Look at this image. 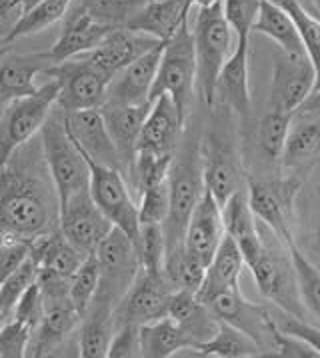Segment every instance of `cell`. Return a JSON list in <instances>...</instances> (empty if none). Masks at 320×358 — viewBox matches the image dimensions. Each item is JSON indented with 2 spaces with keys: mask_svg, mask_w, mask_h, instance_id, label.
Listing matches in <instances>:
<instances>
[{
  "mask_svg": "<svg viewBox=\"0 0 320 358\" xmlns=\"http://www.w3.org/2000/svg\"><path fill=\"white\" fill-rule=\"evenodd\" d=\"M214 2H219V0H187V4L189 6H196V8H203V6H210V4H214Z\"/></svg>",
  "mask_w": 320,
  "mask_h": 358,
  "instance_id": "obj_57",
  "label": "cell"
},
{
  "mask_svg": "<svg viewBox=\"0 0 320 358\" xmlns=\"http://www.w3.org/2000/svg\"><path fill=\"white\" fill-rule=\"evenodd\" d=\"M198 357H214V358H254L264 357L262 346L247 332L236 329L233 324L219 322V330L214 332L212 338H208L196 350Z\"/></svg>",
  "mask_w": 320,
  "mask_h": 358,
  "instance_id": "obj_35",
  "label": "cell"
},
{
  "mask_svg": "<svg viewBox=\"0 0 320 358\" xmlns=\"http://www.w3.org/2000/svg\"><path fill=\"white\" fill-rule=\"evenodd\" d=\"M196 343L175 318L162 316L140 327V357L170 358L182 350H194Z\"/></svg>",
  "mask_w": 320,
  "mask_h": 358,
  "instance_id": "obj_33",
  "label": "cell"
},
{
  "mask_svg": "<svg viewBox=\"0 0 320 358\" xmlns=\"http://www.w3.org/2000/svg\"><path fill=\"white\" fill-rule=\"evenodd\" d=\"M190 10L192 6L187 4V0H148L124 27L166 43L189 18Z\"/></svg>",
  "mask_w": 320,
  "mask_h": 358,
  "instance_id": "obj_29",
  "label": "cell"
},
{
  "mask_svg": "<svg viewBox=\"0 0 320 358\" xmlns=\"http://www.w3.org/2000/svg\"><path fill=\"white\" fill-rule=\"evenodd\" d=\"M32 329L29 324L8 318L0 327V358H22L29 357Z\"/></svg>",
  "mask_w": 320,
  "mask_h": 358,
  "instance_id": "obj_48",
  "label": "cell"
},
{
  "mask_svg": "<svg viewBox=\"0 0 320 358\" xmlns=\"http://www.w3.org/2000/svg\"><path fill=\"white\" fill-rule=\"evenodd\" d=\"M262 0H222V10L236 41L250 38L254 22L261 15Z\"/></svg>",
  "mask_w": 320,
  "mask_h": 358,
  "instance_id": "obj_46",
  "label": "cell"
},
{
  "mask_svg": "<svg viewBox=\"0 0 320 358\" xmlns=\"http://www.w3.org/2000/svg\"><path fill=\"white\" fill-rule=\"evenodd\" d=\"M96 258L101 264V287L96 296L118 306L140 271L136 244L126 232L115 227L96 248Z\"/></svg>",
  "mask_w": 320,
  "mask_h": 358,
  "instance_id": "obj_11",
  "label": "cell"
},
{
  "mask_svg": "<svg viewBox=\"0 0 320 358\" xmlns=\"http://www.w3.org/2000/svg\"><path fill=\"white\" fill-rule=\"evenodd\" d=\"M16 6H18V0H0V18L13 13Z\"/></svg>",
  "mask_w": 320,
  "mask_h": 358,
  "instance_id": "obj_56",
  "label": "cell"
},
{
  "mask_svg": "<svg viewBox=\"0 0 320 358\" xmlns=\"http://www.w3.org/2000/svg\"><path fill=\"white\" fill-rule=\"evenodd\" d=\"M88 166H90V182H88L90 196L99 204L102 213L108 216V220L117 229L126 232L136 244L140 238L138 204L132 201L122 171L96 164L92 160H88Z\"/></svg>",
  "mask_w": 320,
  "mask_h": 358,
  "instance_id": "obj_10",
  "label": "cell"
},
{
  "mask_svg": "<svg viewBox=\"0 0 320 358\" xmlns=\"http://www.w3.org/2000/svg\"><path fill=\"white\" fill-rule=\"evenodd\" d=\"M168 94L175 101L176 108L187 120L190 104L196 96V52H194V34L189 24V18L178 27L173 38L164 44V52L160 58L159 74L152 86L150 101Z\"/></svg>",
  "mask_w": 320,
  "mask_h": 358,
  "instance_id": "obj_6",
  "label": "cell"
},
{
  "mask_svg": "<svg viewBox=\"0 0 320 358\" xmlns=\"http://www.w3.org/2000/svg\"><path fill=\"white\" fill-rule=\"evenodd\" d=\"M117 306L110 301L94 296L78 327V355L82 358H106L117 330Z\"/></svg>",
  "mask_w": 320,
  "mask_h": 358,
  "instance_id": "obj_28",
  "label": "cell"
},
{
  "mask_svg": "<svg viewBox=\"0 0 320 358\" xmlns=\"http://www.w3.org/2000/svg\"><path fill=\"white\" fill-rule=\"evenodd\" d=\"M292 258V266L296 274L298 294L305 304L306 315H310L320 327V271L314 266V262L300 250L296 241H292L289 246Z\"/></svg>",
  "mask_w": 320,
  "mask_h": 358,
  "instance_id": "obj_38",
  "label": "cell"
},
{
  "mask_svg": "<svg viewBox=\"0 0 320 358\" xmlns=\"http://www.w3.org/2000/svg\"><path fill=\"white\" fill-rule=\"evenodd\" d=\"M30 257V244L0 238V285Z\"/></svg>",
  "mask_w": 320,
  "mask_h": 358,
  "instance_id": "obj_52",
  "label": "cell"
},
{
  "mask_svg": "<svg viewBox=\"0 0 320 358\" xmlns=\"http://www.w3.org/2000/svg\"><path fill=\"white\" fill-rule=\"evenodd\" d=\"M44 315L32 332L29 357H48L80 327L82 316L74 308L71 292H43Z\"/></svg>",
  "mask_w": 320,
  "mask_h": 358,
  "instance_id": "obj_17",
  "label": "cell"
},
{
  "mask_svg": "<svg viewBox=\"0 0 320 358\" xmlns=\"http://www.w3.org/2000/svg\"><path fill=\"white\" fill-rule=\"evenodd\" d=\"M204 190L203 148L198 141L189 134V138L182 141V146L176 150L168 174L170 208L166 222L162 224L166 236V255L184 248V232Z\"/></svg>",
  "mask_w": 320,
  "mask_h": 358,
  "instance_id": "obj_2",
  "label": "cell"
},
{
  "mask_svg": "<svg viewBox=\"0 0 320 358\" xmlns=\"http://www.w3.org/2000/svg\"><path fill=\"white\" fill-rule=\"evenodd\" d=\"M38 2L41 0H18V8H20V13H24V10H29V8H32Z\"/></svg>",
  "mask_w": 320,
  "mask_h": 358,
  "instance_id": "obj_58",
  "label": "cell"
},
{
  "mask_svg": "<svg viewBox=\"0 0 320 358\" xmlns=\"http://www.w3.org/2000/svg\"><path fill=\"white\" fill-rule=\"evenodd\" d=\"M44 315V299H43V290L38 287V282L30 285L27 288V292L20 296V301L16 302L15 313H13V318L29 324L32 332L34 329L41 324Z\"/></svg>",
  "mask_w": 320,
  "mask_h": 358,
  "instance_id": "obj_50",
  "label": "cell"
},
{
  "mask_svg": "<svg viewBox=\"0 0 320 358\" xmlns=\"http://www.w3.org/2000/svg\"><path fill=\"white\" fill-rule=\"evenodd\" d=\"M164 44L159 43L143 57H138L129 66L117 72L106 90L104 104H146L152 96V86L159 74L160 58L164 52Z\"/></svg>",
  "mask_w": 320,
  "mask_h": 358,
  "instance_id": "obj_19",
  "label": "cell"
},
{
  "mask_svg": "<svg viewBox=\"0 0 320 358\" xmlns=\"http://www.w3.org/2000/svg\"><path fill=\"white\" fill-rule=\"evenodd\" d=\"M94 18L112 27H124L148 0H78Z\"/></svg>",
  "mask_w": 320,
  "mask_h": 358,
  "instance_id": "obj_44",
  "label": "cell"
},
{
  "mask_svg": "<svg viewBox=\"0 0 320 358\" xmlns=\"http://www.w3.org/2000/svg\"><path fill=\"white\" fill-rule=\"evenodd\" d=\"M64 122L68 134L73 136V141L78 144V148L88 160L122 171L117 146L112 143V136L108 132L101 108L64 113Z\"/></svg>",
  "mask_w": 320,
  "mask_h": 358,
  "instance_id": "obj_18",
  "label": "cell"
},
{
  "mask_svg": "<svg viewBox=\"0 0 320 358\" xmlns=\"http://www.w3.org/2000/svg\"><path fill=\"white\" fill-rule=\"evenodd\" d=\"M206 306L212 310V315L217 316L220 322L233 324L242 332H247L248 336H252L262 346L264 355H268V350L270 352L275 350L278 334L275 313H270L266 306L247 301L240 294V288L220 292L219 296H214Z\"/></svg>",
  "mask_w": 320,
  "mask_h": 358,
  "instance_id": "obj_12",
  "label": "cell"
},
{
  "mask_svg": "<svg viewBox=\"0 0 320 358\" xmlns=\"http://www.w3.org/2000/svg\"><path fill=\"white\" fill-rule=\"evenodd\" d=\"M162 41H157L143 32H134L126 27L115 29L94 50L87 52V57L104 71L110 78L129 66L138 57H143L150 48H154Z\"/></svg>",
  "mask_w": 320,
  "mask_h": 358,
  "instance_id": "obj_25",
  "label": "cell"
},
{
  "mask_svg": "<svg viewBox=\"0 0 320 358\" xmlns=\"http://www.w3.org/2000/svg\"><path fill=\"white\" fill-rule=\"evenodd\" d=\"M224 234L226 232L222 222V206L210 194V190H204L184 232V250L208 266L217 255Z\"/></svg>",
  "mask_w": 320,
  "mask_h": 358,
  "instance_id": "obj_20",
  "label": "cell"
},
{
  "mask_svg": "<svg viewBox=\"0 0 320 358\" xmlns=\"http://www.w3.org/2000/svg\"><path fill=\"white\" fill-rule=\"evenodd\" d=\"M115 224L99 208L90 196V190H82L60 206V230L82 255H94L101 243L108 236Z\"/></svg>",
  "mask_w": 320,
  "mask_h": 358,
  "instance_id": "obj_14",
  "label": "cell"
},
{
  "mask_svg": "<svg viewBox=\"0 0 320 358\" xmlns=\"http://www.w3.org/2000/svg\"><path fill=\"white\" fill-rule=\"evenodd\" d=\"M248 271L252 273L256 287L266 301L272 302L280 310L291 313L298 318L308 316L298 294L296 274H294L289 248L286 252H282L280 248L264 244L262 255L248 266Z\"/></svg>",
  "mask_w": 320,
  "mask_h": 358,
  "instance_id": "obj_9",
  "label": "cell"
},
{
  "mask_svg": "<svg viewBox=\"0 0 320 358\" xmlns=\"http://www.w3.org/2000/svg\"><path fill=\"white\" fill-rule=\"evenodd\" d=\"M41 143L43 152L52 176L54 188L59 192L60 206L74 194L87 190L90 182V166L87 157L74 143L73 136L66 130L64 110L59 104L52 108L46 122L41 129Z\"/></svg>",
  "mask_w": 320,
  "mask_h": 358,
  "instance_id": "obj_4",
  "label": "cell"
},
{
  "mask_svg": "<svg viewBox=\"0 0 320 358\" xmlns=\"http://www.w3.org/2000/svg\"><path fill=\"white\" fill-rule=\"evenodd\" d=\"M300 120L292 124L289 141L282 152L284 169H300L308 160L320 155V118L298 116Z\"/></svg>",
  "mask_w": 320,
  "mask_h": 358,
  "instance_id": "obj_37",
  "label": "cell"
},
{
  "mask_svg": "<svg viewBox=\"0 0 320 358\" xmlns=\"http://www.w3.org/2000/svg\"><path fill=\"white\" fill-rule=\"evenodd\" d=\"M292 118L294 115L282 113L277 108H270L262 116L261 127H259V146H261V152L264 157L270 160L282 157L289 134H291Z\"/></svg>",
  "mask_w": 320,
  "mask_h": 358,
  "instance_id": "obj_40",
  "label": "cell"
},
{
  "mask_svg": "<svg viewBox=\"0 0 320 358\" xmlns=\"http://www.w3.org/2000/svg\"><path fill=\"white\" fill-rule=\"evenodd\" d=\"M275 320H277V327L280 332L289 334L292 338L305 343L306 346H310L317 355L320 357V327L319 324H312L308 322L306 318H298V316L291 315V313H284L277 308L275 313Z\"/></svg>",
  "mask_w": 320,
  "mask_h": 358,
  "instance_id": "obj_49",
  "label": "cell"
},
{
  "mask_svg": "<svg viewBox=\"0 0 320 358\" xmlns=\"http://www.w3.org/2000/svg\"><path fill=\"white\" fill-rule=\"evenodd\" d=\"M168 316L175 318L176 322L189 332L192 341L196 343V348L206 343L208 338H212L214 332L219 330L220 320L198 299L196 292L175 290L170 296V304H168Z\"/></svg>",
  "mask_w": 320,
  "mask_h": 358,
  "instance_id": "obj_32",
  "label": "cell"
},
{
  "mask_svg": "<svg viewBox=\"0 0 320 358\" xmlns=\"http://www.w3.org/2000/svg\"><path fill=\"white\" fill-rule=\"evenodd\" d=\"M319 10H320V6H319ZM319 18H320V15H319Z\"/></svg>",
  "mask_w": 320,
  "mask_h": 358,
  "instance_id": "obj_61",
  "label": "cell"
},
{
  "mask_svg": "<svg viewBox=\"0 0 320 358\" xmlns=\"http://www.w3.org/2000/svg\"><path fill=\"white\" fill-rule=\"evenodd\" d=\"M8 52H10V44L0 43V60H2V58L6 57Z\"/></svg>",
  "mask_w": 320,
  "mask_h": 358,
  "instance_id": "obj_59",
  "label": "cell"
},
{
  "mask_svg": "<svg viewBox=\"0 0 320 358\" xmlns=\"http://www.w3.org/2000/svg\"><path fill=\"white\" fill-rule=\"evenodd\" d=\"M115 29L118 27L101 22L78 0H74L71 10L64 16L59 38L50 46V50H46V57L52 64H59L62 60L87 55L94 50Z\"/></svg>",
  "mask_w": 320,
  "mask_h": 358,
  "instance_id": "obj_16",
  "label": "cell"
},
{
  "mask_svg": "<svg viewBox=\"0 0 320 358\" xmlns=\"http://www.w3.org/2000/svg\"><path fill=\"white\" fill-rule=\"evenodd\" d=\"M140 357V327L136 324H118L110 343L108 358Z\"/></svg>",
  "mask_w": 320,
  "mask_h": 358,
  "instance_id": "obj_51",
  "label": "cell"
},
{
  "mask_svg": "<svg viewBox=\"0 0 320 358\" xmlns=\"http://www.w3.org/2000/svg\"><path fill=\"white\" fill-rule=\"evenodd\" d=\"M204 158V187L217 199L220 206H224L234 192L247 185L242 176L236 152L226 141L210 138L203 150Z\"/></svg>",
  "mask_w": 320,
  "mask_h": 358,
  "instance_id": "obj_22",
  "label": "cell"
},
{
  "mask_svg": "<svg viewBox=\"0 0 320 358\" xmlns=\"http://www.w3.org/2000/svg\"><path fill=\"white\" fill-rule=\"evenodd\" d=\"M298 190V178H247V194L252 213L284 246L294 241L292 213Z\"/></svg>",
  "mask_w": 320,
  "mask_h": 358,
  "instance_id": "obj_8",
  "label": "cell"
},
{
  "mask_svg": "<svg viewBox=\"0 0 320 358\" xmlns=\"http://www.w3.org/2000/svg\"><path fill=\"white\" fill-rule=\"evenodd\" d=\"M36 274H38L36 262L32 260V257H29L16 268L15 273L0 285V306L10 318H13V313H15L16 302L20 301V296L27 292V288L30 285L36 282Z\"/></svg>",
  "mask_w": 320,
  "mask_h": 358,
  "instance_id": "obj_43",
  "label": "cell"
},
{
  "mask_svg": "<svg viewBox=\"0 0 320 358\" xmlns=\"http://www.w3.org/2000/svg\"><path fill=\"white\" fill-rule=\"evenodd\" d=\"M173 160H175V155H154V152H143V150L136 152V158L129 171V180L132 188L138 192V196L148 188L168 180Z\"/></svg>",
  "mask_w": 320,
  "mask_h": 358,
  "instance_id": "obj_39",
  "label": "cell"
},
{
  "mask_svg": "<svg viewBox=\"0 0 320 358\" xmlns=\"http://www.w3.org/2000/svg\"><path fill=\"white\" fill-rule=\"evenodd\" d=\"M170 208V192L168 180L148 188L140 194L138 202V220L140 224H164Z\"/></svg>",
  "mask_w": 320,
  "mask_h": 358,
  "instance_id": "obj_47",
  "label": "cell"
},
{
  "mask_svg": "<svg viewBox=\"0 0 320 358\" xmlns=\"http://www.w3.org/2000/svg\"><path fill=\"white\" fill-rule=\"evenodd\" d=\"M245 266H247V262H245L238 244L234 243L228 234H224L217 255L206 266L203 287L198 290V299L204 304H208L214 296H219L220 292L238 288L240 274L245 271Z\"/></svg>",
  "mask_w": 320,
  "mask_h": 358,
  "instance_id": "obj_30",
  "label": "cell"
},
{
  "mask_svg": "<svg viewBox=\"0 0 320 358\" xmlns=\"http://www.w3.org/2000/svg\"><path fill=\"white\" fill-rule=\"evenodd\" d=\"M152 102L146 104H102V116L106 120L112 143L117 146L120 166L124 176H129L132 162L138 152V141L145 127L146 116Z\"/></svg>",
  "mask_w": 320,
  "mask_h": 358,
  "instance_id": "obj_23",
  "label": "cell"
},
{
  "mask_svg": "<svg viewBox=\"0 0 320 358\" xmlns=\"http://www.w3.org/2000/svg\"><path fill=\"white\" fill-rule=\"evenodd\" d=\"M252 32H259L262 36H268L286 55H306L303 36H300L298 27H296L291 13H286L284 8H280V6L272 4V2L262 0L261 15H259L256 22H254V30Z\"/></svg>",
  "mask_w": 320,
  "mask_h": 358,
  "instance_id": "obj_34",
  "label": "cell"
},
{
  "mask_svg": "<svg viewBox=\"0 0 320 358\" xmlns=\"http://www.w3.org/2000/svg\"><path fill=\"white\" fill-rule=\"evenodd\" d=\"M8 318H10V316L6 315V313L2 310V306H0V327H2V324H4V322L8 320Z\"/></svg>",
  "mask_w": 320,
  "mask_h": 358,
  "instance_id": "obj_60",
  "label": "cell"
},
{
  "mask_svg": "<svg viewBox=\"0 0 320 358\" xmlns=\"http://www.w3.org/2000/svg\"><path fill=\"white\" fill-rule=\"evenodd\" d=\"M291 16L298 27V32L303 36V44H305L306 57L312 62V69L317 74L314 90H320V18L312 15L305 4L298 10H294Z\"/></svg>",
  "mask_w": 320,
  "mask_h": 358,
  "instance_id": "obj_45",
  "label": "cell"
},
{
  "mask_svg": "<svg viewBox=\"0 0 320 358\" xmlns=\"http://www.w3.org/2000/svg\"><path fill=\"white\" fill-rule=\"evenodd\" d=\"M314 229H317V243L320 248V176H319V192H317V208H314Z\"/></svg>",
  "mask_w": 320,
  "mask_h": 358,
  "instance_id": "obj_55",
  "label": "cell"
},
{
  "mask_svg": "<svg viewBox=\"0 0 320 358\" xmlns=\"http://www.w3.org/2000/svg\"><path fill=\"white\" fill-rule=\"evenodd\" d=\"M30 257L36 262L38 271L73 278V274L80 268L87 255H82L59 229L30 244Z\"/></svg>",
  "mask_w": 320,
  "mask_h": 358,
  "instance_id": "obj_31",
  "label": "cell"
},
{
  "mask_svg": "<svg viewBox=\"0 0 320 358\" xmlns=\"http://www.w3.org/2000/svg\"><path fill=\"white\" fill-rule=\"evenodd\" d=\"M314 83L317 74L306 55H286L280 50L272 71L270 108L296 115V110L312 94Z\"/></svg>",
  "mask_w": 320,
  "mask_h": 358,
  "instance_id": "obj_15",
  "label": "cell"
},
{
  "mask_svg": "<svg viewBox=\"0 0 320 358\" xmlns=\"http://www.w3.org/2000/svg\"><path fill=\"white\" fill-rule=\"evenodd\" d=\"M44 74L59 80L60 92L57 104L64 113L102 108L106 102V90L112 80L87 55L52 64Z\"/></svg>",
  "mask_w": 320,
  "mask_h": 358,
  "instance_id": "obj_7",
  "label": "cell"
},
{
  "mask_svg": "<svg viewBox=\"0 0 320 358\" xmlns=\"http://www.w3.org/2000/svg\"><path fill=\"white\" fill-rule=\"evenodd\" d=\"M222 222H224V232L238 244L248 268L262 255L264 243H262L261 230L256 224L259 218L254 216L248 202L247 185L238 192H234L228 202L222 206Z\"/></svg>",
  "mask_w": 320,
  "mask_h": 358,
  "instance_id": "obj_26",
  "label": "cell"
},
{
  "mask_svg": "<svg viewBox=\"0 0 320 358\" xmlns=\"http://www.w3.org/2000/svg\"><path fill=\"white\" fill-rule=\"evenodd\" d=\"M175 288L166 280L164 274L138 271L132 287L126 290L122 301L118 302L115 318L118 324H136L143 327L146 322L168 316V304Z\"/></svg>",
  "mask_w": 320,
  "mask_h": 358,
  "instance_id": "obj_13",
  "label": "cell"
},
{
  "mask_svg": "<svg viewBox=\"0 0 320 358\" xmlns=\"http://www.w3.org/2000/svg\"><path fill=\"white\" fill-rule=\"evenodd\" d=\"M136 250L143 271L164 274L166 236L162 224H140V238L136 243Z\"/></svg>",
  "mask_w": 320,
  "mask_h": 358,
  "instance_id": "obj_42",
  "label": "cell"
},
{
  "mask_svg": "<svg viewBox=\"0 0 320 358\" xmlns=\"http://www.w3.org/2000/svg\"><path fill=\"white\" fill-rule=\"evenodd\" d=\"M34 138L0 169V238L29 244L60 229L59 192Z\"/></svg>",
  "mask_w": 320,
  "mask_h": 358,
  "instance_id": "obj_1",
  "label": "cell"
},
{
  "mask_svg": "<svg viewBox=\"0 0 320 358\" xmlns=\"http://www.w3.org/2000/svg\"><path fill=\"white\" fill-rule=\"evenodd\" d=\"M99 287H101V264L94 252L85 258L80 268L71 278V301L80 316L87 315V310L99 292Z\"/></svg>",
  "mask_w": 320,
  "mask_h": 358,
  "instance_id": "obj_41",
  "label": "cell"
},
{
  "mask_svg": "<svg viewBox=\"0 0 320 358\" xmlns=\"http://www.w3.org/2000/svg\"><path fill=\"white\" fill-rule=\"evenodd\" d=\"M184 118L168 94H162L150 104V110L140 132L138 150L154 155H176L182 143Z\"/></svg>",
  "mask_w": 320,
  "mask_h": 358,
  "instance_id": "obj_21",
  "label": "cell"
},
{
  "mask_svg": "<svg viewBox=\"0 0 320 358\" xmlns=\"http://www.w3.org/2000/svg\"><path fill=\"white\" fill-rule=\"evenodd\" d=\"M248 50L250 38L236 41L233 55L228 57L217 83V101L228 106L234 115L247 120L250 113V90H248Z\"/></svg>",
  "mask_w": 320,
  "mask_h": 358,
  "instance_id": "obj_27",
  "label": "cell"
},
{
  "mask_svg": "<svg viewBox=\"0 0 320 358\" xmlns=\"http://www.w3.org/2000/svg\"><path fill=\"white\" fill-rule=\"evenodd\" d=\"M266 2H272V4H277L280 8H284L286 13H294V10H298L300 6H303V2L300 0H266Z\"/></svg>",
  "mask_w": 320,
  "mask_h": 358,
  "instance_id": "obj_54",
  "label": "cell"
},
{
  "mask_svg": "<svg viewBox=\"0 0 320 358\" xmlns=\"http://www.w3.org/2000/svg\"><path fill=\"white\" fill-rule=\"evenodd\" d=\"M192 34L196 52V96L204 106L212 108L220 72L234 50L231 48L234 32L222 10V0L198 8Z\"/></svg>",
  "mask_w": 320,
  "mask_h": 358,
  "instance_id": "obj_3",
  "label": "cell"
},
{
  "mask_svg": "<svg viewBox=\"0 0 320 358\" xmlns=\"http://www.w3.org/2000/svg\"><path fill=\"white\" fill-rule=\"evenodd\" d=\"M296 115L320 118V90H312V94H310L305 101V104L296 110Z\"/></svg>",
  "mask_w": 320,
  "mask_h": 358,
  "instance_id": "obj_53",
  "label": "cell"
},
{
  "mask_svg": "<svg viewBox=\"0 0 320 358\" xmlns=\"http://www.w3.org/2000/svg\"><path fill=\"white\" fill-rule=\"evenodd\" d=\"M52 66L46 52L6 55L0 60V108L10 101L34 94L38 78Z\"/></svg>",
  "mask_w": 320,
  "mask_h": 358,
  "instance_id": "obj_24",
  "label": "cell"
},
{
  "mask_svg": "<svg viewBox=\"0 0 320 358\" xmlns=\"http://www.w3.org/2000/svg\"><path fill=\"white\" fill-rule=\"evenodd\" d=\"M74 0H41L38 4H34L32 8L20 13L13 24V29L4 34V38H0V43L10 44L24 38V36H32L38 34L48 27H52L54 22L62 20L66 13L71 10Z\"/></svg>",
  "mask_w": 320,
  "mask_h": 358,
  "instance_id": "obj_36",
  "label": "cell"
},
{
  "mask_svg": "<svg viewBox=\"0 0 320 358\" xmlns=\"http://www.w3.org/2000/svg\"><path fill=\"white\" fill-rule=\"evenodd\" d=\"M59 92V80L46 76L34 94L10 101L0 108V169L22 144L41 134L46 118L57 106Z\"/></svg>",
  "mask_w": 320,
  "mask_h": 358,
  "instance_id": "obj_5",
  "label": "cell"
}]
</instances>
